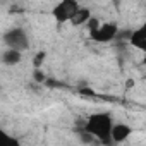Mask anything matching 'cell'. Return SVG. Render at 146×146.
<instances>
[{"label": "cell", "mask_w": 146, "mask_h": 146, "mask_svg": "<svg viewBox=\"0 0 146 146\" xmlns=\"http://www.w3.org/2000/svg\"><path fill=\"white\" fill-rule=\"evenodd\" d=\"M23 60V50H17V48H7L4 53H2V62L7 64V65H16Z\"/></svg>", "instance_id": "cell-8"}, {"label": "cell", "mask_w": 146, "mask_h": 146, "mask_svg": "<svg viewBox=\"0 0 146 146\" xmlns=\"http://www.w3.org/2000/svg\"><path fill=\"white\" fill-rule=\"evenodd\" d=\"M79 7L81 5H79L78 0H60V2L55 4V7L52 9V16L58 24H64V23L72 19V16L78 12Z\"/></svg>", "instance_id": "cell-2"}, {"label": "cell", "mask_w": 146, "mask_h": 146, "mask_svg": "<svg viewBox=\"0 0 146 146\" xmlns=\"http://www.w3.org/2000/svg\"><path fill=\"white\" fill-rule=\"evenodd\" d=\"M45 52H38L36 55H35V58H33V65H35V69H38V67H41V64H43V60H45Z\"/></svg>", "instance_id": "cell-10"}, {"label": "cell", "mask_w": 146, "mask_h": 146, "mask_svg": "<svg viewBox=\"0 0 146 146\" xmlns=\"http://www.w3.org/2000/svg\"><path fill=\"white\" fill-rule=\"evenodd\" d=\"M129 43H131L134 48L141 50L143 53H146V21H144L139 28H136L134 31H131Z\"/></svg>", "instance_id": "cell-5"}, {"label": "cell", "mask_w": 146, "mask_h": 146, "mask_svg": "<svg viewBox=\"0 0 146 146\" xmlns=\"http://www.w3.org/2000/svg\"><path fill=\"white\" fill-rule=\"evenodd\" d=\"M112 127H113V120L112 115L107 112H96L91 113L88 117V120L84 122V129L90 131L96 141L103 143V144H110L112 141Z\"/></svg>", "instance_id": "cell-1"}, {"label": "cell", "mask_w": 146, "mask_h": 146, "mask_svg": "<svg viewBox=\"0 0 146 146\" xmlns=\"http://www.w3.org/2000/svg\"><path fill=\"white\" fill-rule=\"evenodd\" d=\"M143 62H144V64H146V53H144V58H143Z\"/></svg>", "instance_id": "cell-12"}, {"label": "cell", "mask_w": 146, "mask_h": 146, "mask_svg": "<svg viewBox=\"0 0 146 146\" xmlns=\"http://www.w3.org/2000/svg\"><path fill=\"white\" fill-rule=\"evenodd\" d=\"M35 81L36 83H41V81H45V74L40 70V67L38 69H35Z\"/></svg>", "instance_id": "cell-11"}, {"label": "cell", "mask_w": 146, "mask_h": 146, "mask_svg": "<svg viewBox=\"0 0 146 146\" xmlns=\"http://www.w3.org/2000/svg\"><path fill=\"white\" fill-rule=\"evenodd\" d=\"M119 35V26L117 23H102L98 29L90 33V38L96 43H108L112 40H115Z\"/></svg>", "instance_id": "cell-3"}, {"label": "cell", "mask_w": 146, "mask_h": 146, "mask_svg": "<svg viewBox=\"0 0 146 146\" xmlns=\"http://www.w3.org/2000/svg\"><path fill=\"white\" fill-rule=\"evenodd\" d=\"M5 43L11 46V48H17V50H26L29 46V41H28V35L19 29V28H14L11 29L7 35H5Z\"/></svg>", "instance_id": "cell-4"}, {"label": "cell", "mask_w": 146, "mask_h": 146, "mask_svg": "<svg viewBox=\"0 0 146 146\" xmlns=\"http://www.w3.org/2000/svg\"><path fill=\"white\" fill-rule=\"evenodd\" d=\"M91 17H93L91 9H88V7H79L78 12L72 16V19H70L69 23H70L72 26H86V23H88Z\"/></svg>", "instance_id": "cell-7"}, {"label": "cell", "mask_w": 146, "mask_h": 146, "mask_svg": "<svg viewBox=\"0 0 146 146\" xmlns=\"http://www.w3.org/2000/svg\"><path fill=\"white\" fill-rule=\"evenodd\" d=\"M132 134V127L127 124H113L112 127V141L113 143H124Z\"/></svg>", "instance_id": "cell-6"}, {"label": "cell", "mask_w": 146, "mask_h": 146, "mask_svg": "<svg viewBox=\"0 0 146 146\" xmlns=\"http://www.w3.org/2000/svg\"><path fill=\"white\" fill-rule=\"evenodd\" d=\"M100 24H102V21H100V19H96V17H91V19L86 23V28H88V31L91 33V31L98 29V28H100Z\"/></svg>", "instance_id": "cell-9"}]
</instances>
